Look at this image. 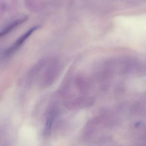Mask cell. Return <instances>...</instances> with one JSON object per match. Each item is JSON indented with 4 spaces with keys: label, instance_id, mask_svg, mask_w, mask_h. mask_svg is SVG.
Returning <instances> with one entry per match:
<instances>
[{
    "label": "cell",
    "instance_id": "cell-1",
    "mask_svg": "<svg viewBox=\"0 0 146 146\" xmlns=\"http://www.w3.org/2000/svg\"><path fill=\"white\" fill-rule=\"evenodd\" d=\"M39 28V26H34L22 35L11 46L5 50L4 55L6 57H9L14 53L20 48V47L22 46L30 36Z\"/></svg>",
    "mask_w": 146,
    "mask_h": 146
},
{
    "label": "cell",
    "instance_id": "cell-2",
    "mask_svg": "<svg viewBox=\"0 0 146 146\" xmlns=\"http://www.w3.org/2000/svg\"><path fill=\"white\" fill-rule=\"evenodd\" d=\"M93 101L87 97H79L76 99L64 102L63 106L67 109L71 110H78L92 106Z\"/></svg>",
    "mask_w": 146,
    "mask_h": 146
},
{
    "label": "cell",
    "instance_id": "cell-3",
    "mask_svg": "<svg viewBox=\"0 0 146 146\" xmlns=\"http://www.w3.org/2000/svg\"><path fill=\"white\" fill-rule=\"evenodd\" d=\"M58 113V108L55 106L51 107L48 112L47 117L43 130V135L46 137L48 136L51 133L54 122L57 117Z\"/></svg>",
    "mask_w": 146,
    "mask_h": 146
},
{
    "label": "cell",
    "instance_id": "cell-4",
    "mask_svg": "<svg viewBox=\"0 0 146 146\" xmlns=\"http://www.w3.org/2000/svg\"><path fill=\"white\" fill-rule=\"evenodd\" d=\"M27 16H22L17 17L11 20L3 28L1 32V36L6 35L10 32H11L13 30L18 27L20 25L24 23L28 19Z\"/></svg>",
    "mask_w": 146,
    "mask_h": 146
}]
</instances>
